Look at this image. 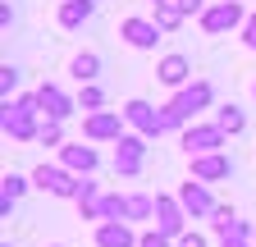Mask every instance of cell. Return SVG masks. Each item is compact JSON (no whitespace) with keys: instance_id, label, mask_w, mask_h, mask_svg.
Listing matches in <instances>:
<instances>
[{"instance_id":"6da1fadb","label":"cell","mask_w":256,"mask_h":247,"mask_svg":"<svg viewBox=\"0 0 256 247\" xmlns=\"http://www.w3.org/2000/svg\"><path fill=\"white\" fill-rule=\"evenodd\" d=\"M210 101H215V87H210L206 78H197V82H188L183 92H174V101H170V106H160L165 133H170V128H188V119H192V114H202Z\"/></svg>"},{"instance_id":"7a4b0ae2","label":"cell","mask_w":256,"mask_h":247,"mask_svg":"<svg viewBox=\"0 0 256 247\" xmlns=\"http://www.w3.org/2000/svg\"><path fill=\"white\" fill-rule=\"evenodd\" d=\"M32 188H42V192H50V197H74L78 202V192H82V178L78 174H69L64 165H37L32 170Z\"/></svg>"},{"instance_id":"3957f363","label":"cell","mask_w":256,"mask_h":247,"mask_svg":"<svg viewBox=\"0 0 256 247\" xmlns=\"http://www.w3.org/2000/svg\"><path fill=\"white\" fill-rule=\"evenodd\" d=\"M146 165V138L142 133H124L114 142V174L119 178H138Z\"/></svg>"},{"instance_id":"277c9868","label":"cell","mask_w":256,"mask_h":247,"mask_svg":"<svg viewBox=\"0 0 256 247\" xmlns=\"http://www.w3.org/2000/svg\"><path fill=\"white\" fill-rule=\"evenodd\" d=\"M0 128H5V138H14V142H37V138H42L37 110H23V106H14V101H5V114H0Z\"/></svg>"},{"instance_id":"5b68a950","label":"cell","mask_w":256,"mask_h":247,"mask_svg":"<svg viewBox=\"0 0 256 247\" xmlns=\"http://www.w3.org/2000/svg\"><path fill=\"white\" fill-rule=\"evenodd\" d=\"M224 133L220 124H188L183 128V151L188 156H210V151H224Z\"/></svg>"},{"instance_id":"8992f818","label":"cell","mask_w":256,"mask_h":247,"mask_svg":"<svg viewBox=\"0 0 256 247\" xmlns=\"http://www.w3.org/2000/svg\"><path fill=\"white\" fill-rule=\"evenodd\" d=\"M124 110H96V114H87L82 119V138L87 142H119L124 138Z\"/></svg>"},{"instance_id":"52a82bcc","label":"cell","mask_w":256,"mask_h":247,"mask_svg":"<svg viewBox=\"0 0 256 247\" xmlns=\"http://www.w3.org/2000/svg\"><path fill=\"white\" fill-rule=\"evenodd\" d=\"M156 229L165 234V238H183V234H188V210H183L178 197L156 192Z\"/></svg>"},{"instance_id":"ba28073f","label":"cell","mask_w":256,"mask_h":247,"mask_svg":"<svg viewBox=\"0 0 256 247\" xmlns=\"http://www.w3.org/2000/svg\"><path fill=\"white\" fill-rule=\"evenodd\" d=\"M124 119H128V124H133V133H142L146 142H151V138H160V133H165V119H160V110H156L151 101H142V96H133V101H128V106H124Z\"/></svg>"},{"instance_id":"9c48e42d","label":"cell","mask_w":256,"mask_h":247,"mask_svg":"<svg viewBox=\"0 0 256 247\" xmlns=\"http://www.w3.org/2000/svg\"><path fill=\"white\" fill-rule=\"evenodd\" d=\"M178 202H183V210H188V220H210V215H215V206H220L202 178H188L183 188H178Z\"/></svg>"},{"instance_id":"30bf717a","label":"cell","mask_w":256,"mask_h":247,"mask_svg":"<svg viewBox=\"0 0 256 247\" xmlns=\"http://www.w3.org/2000/svg\"><path fill=\"white\" fill-rule=\"evenodd\" d=\"M238 23H242V5H238V0H220V5H210L202 14V32L220 37V32H234Z\"/></svg>"},{"instance_id":"8fae6325","label":"cell","mask_w":256,"mask_h":247,"mask_svg":"<svg viewBox=\"0 0 256 247\" xmlns=\"http://www.w3.org/2000/svg\"><path fill=\"white\" fill-rule=\"evenodd\" d=\"M60 165L69 170V174H78V178H92V174H96V165H101V156H96V146L64 142V146H60Z\"/></svg>"},{"instance_id":"7c38bea8","label":"cell","mask_w":256,"mask_h":247,"mask_svg":"<svg viewBox=\"0 0 256 247\" xmlns=\"http://www.w3.org/2000/svg\"><path fill=\"white\" fill-rule=\"evenodd\" d=\"M119 37H124L128 46H138V50H151L165 32H160L156 18H124V23H119Z\"/></svg>"},{"instance_id":"4fadbf2b","label":"cell","mask_w":256,"mask_h":247,"mask_svg":"<svg viewBox=\"0 0 256 247\" xmlns=\"http://www.w3.org/2000/svg\"><path fill=\"white\" fill-rule=\"evenodd\" d=\"M37 101H42V110H46V119H55V124H64L74 110H78V101L74 96H64V92L55 87V82H42L37 87Z\"/></svg>"},{"instance_id":"5bb4252c","label":"cell","mask_w":256,"mask_h":247,"mask_svg":"<svg viewBox=\"0 0 256 247\" xmlns=\"http://www.w3.org/2000/svg\"><path fill=\"white\" fill-rule=\"evenodd\" d=\"M229 174H234V160L224 156V151L192 156V178H202V183H220V178H229Z\"/></svg>"},{"instance_id":"9a60e30c","label":"cell","mask_w":256,"mask_h":247,"mask_svg":"<svg viewBox=\"0 0 256 247\" xmlns=\"http://www.w3.org/2000/svg\"><path fill=\"white\" fill-rule=\"evenodd\" d=\"M142 234H133V224L128 220H106L96 224V247H138Z\"/></svg>"},{"instance_id":"2e32d148","label":"cell","mask_w":256,"mask_h":247,"mask_svg":"<svg viewBox=\"0 0 256 247\" xmlns=\"http://www.w3.org/2000/svg\"><path fill=\"white\" fill-rule=\"evenodd\" d=\"M156 78L160 82H165V87H188V78H192V60L188 55H165V60H160V64H156Z\"/></svg>"},{"instance_id":"e0dca14e","label":"cell","mask_w":256,"mask_h":247,"mask_svg":"<svg viewBox=\"0 0 256 247\" xmlns=\"http://www.w3.org/2000/svg\"><path fill=\"white\" fill-rule=\"evenodd\" d=\"M96 10V0H64L60 5V28H82Z\"/></svg>"},{"instance_id":"ac0fdd59","label":"cell","mask_w":256,"mask_h":247,"mask_svg":"<svg viewBox=\"0 0 256 247\" xmlns=\"http://www.w3.org/2000/svg\"><path fill=\"white\" fill-rule=\"evenodd\" d=\"M69 74H74L82 87H92V82H96V74H101V55H96V50H82V55H74Z\"/></svg>"},{"instance_id":"d6986e66","label":"cell","mask_w":256,"mask_h":247,"mask_svg":"<svg viewBox=\"0 0 256 247\" xmlns=\"http://www.w3.org/2000/svg\"><path fill=\"white\" fill-rule=\"evenodd\" d=\"M215 124H220V128L229 133V138H238V133L247 128V114H242L238 106H220V110H215Z\"/></svg>"},{"instance_id":"ffe728a7","label":"cell","mask_w":256,"mask_h":247,"mask_svg":"<svg viewBox=\"0 0 256 247\" xmlns=\"http://www.w3.org/2000/svg\"><path fill=\"white\" fill-rule=\"evenodd\" d=\"M106 220H128V197L124 192H106L101 197V224Z\"/></svg>"},{"instance_id":"44dd1931","label":"cell","mask_w":256,"mask_h":247,"mask_svg":"<svg viewBox=\"0 0 256 247\" xmlns=\"http://www.w3.org/2000/svg\"><path fill=\"white\" fill-rule=\"evenodd\" d=\"M128 220H156V197L151 192H133L128 197Z\"/></svg>"},{"instance_id":"7402d4cb","label":"cell","mask_w":256,"mask_h":247,"mask_svg":"<svg viewBox=\"0 0 256 247\" xmlns=\"http://www.w3.org/2000/svg\"><path fill=\"white\" fill-rule=\"evenodd\" d=\"M252 229H256V224H247V220H234V229L220 238V247H256V242H252Z\"/></svg>"},{"instance_id":"603a6c76","label":"cell","mask_w":256,"mask_h":247,"mask_svg":"<svg viewBox=\"0 0 256 247\" xmlns=\"http://www.w3.org/2000/svg\"><path fill=\"white\" fill-rule=\"evenodd\" d=\"M183 5H156V23H160V32H174V28H183Z\"/></svg>"},{"instance_id":"cb8c5ba5","label":"cell","mask_w":256,"mask_h":247,"mask_svg":"<svg viewBox=\"0 0 256 247\" xmlns=\"http://www.w3.org/2000/svg\"><path fill=\"white\" fill-rule=\"evenodd\" d=\"M28 188H32V178H23V174H5L0 178V197H10V202H18Z\"/></svg>"},{"instance_id":"d4e9b609","label":"cell","mask_w":256,"mask_h":247,"mask_svg":"<svg viewBox=\"0 0 256 247\" xmlns=\"http://www.w3.org/2000/svg\"><path fill=\"white\" fill-rule=\"evenodd\" d=\"M78 106H82L87 114H96V110H106V92L96 87V82H92V87H82V96H78Z\"/></svg>"},{"instance_id":"484cf974","label":"cell","mask_w":256,"mask_h":247,"mask_svg":"<svg viewBox=\"0 0 256 247\" xmlns=\"http://www.w3.org/2000/svg\"><path fill=\"white\" fill-rule=\"evenodd\" d=\"M37 142H42V146H64V128H60L55 119H46V124H42V138H37Z\"/></svg>"},{"instance_id":"4316f807","label":"cell","mask_w":256,"mask_h":247,"mask_svg":"<svg viewBox=\"0 0 256 247\" xmlns=\"http://www.w3.org/2000/svg\"><path fill=\"white\" fill-rule=\"evenodd\" d=\"M18 78H23V74H18L14 64H5V69H0V96H5V101H10V92L18 87Z\"/></svg>"},{"instance_id":"83f0119b","label":"cell","mask_w":256,"mask_h":247,"mask_svg":"<svg viewBox=\"0 0 256 247\" xmlns=\"http://www.w3.org/2000/svg\"><path fill=\"white\" fill-rule=\"evenodd\" d=\"M138 247H174V238H165L160 229H146V234L138 238Z\"/></svg>"},{"instance_id":"f1b7e54d","label":"cell","mask_w":256,"mask_h":247,"mask_svg":"<svg viewBox=\"0 0 256 247\" xmlns=\"http://www.w3.org/2000/svg\"><path fill=\"white\" fill-rule=\"evenodd\" d=\"M242 42H247V50L256 55V14H252V18L242 23Z\"/></svg>"},{"instance_id":"f546056e","label":"cell","mask_w":256,"mask_h":247,"mask_svg":"<svg viewBox=\"0 0 256 247\" xmlns=\"http://www.w3.org/2000/svg\"><path fill=\"white\" fill-rule=\"evenodd\" d=\"M178 247H206V234H197V229H188V234L178 238Z\"/></svg>"},{"instance_id":"4dcf8cb0","label":"cell","mask_w":256,"mask_h":247,"mask_svg":"<svg viewBox=\"0 0 256 247\" xmlns=\"http://www.w3.org/2000/svg\"><path fill=\"white\" fill-rule=\"evenodd\" d=\"M151 5H178V0H151Z\"/></svg>"},{"instance_id":"1f68e13d","label":"cell","mask_w":256,"mask_h":247,"mask_svg":"<svg viewBox=\"0 0 256 247\" xmlns=\"http://www.w3.org/2000/svg\"><path fill=\"white\" fill-rule=\"evenodd\" d=\"M252 96H256V82H252Z\"/></svg>"},{"instance_id":"d6a6232c","label":"cell","mask_w":256,"mask_h":247,"mask_svg":"<svg viewBox=\"0 0 256 247\" xmlns=\"http://www.w3.org/2000/svg\"><path fill=\"white\" fill-rule=\"evenodd\" d=\"M252 242H256V229H252Z\"/></svg>"},{"instance_id":"836d02e7","label":"cell","mask_w":256,"mask_h":247,"mask_svg":"<svg viewBox=\"0 0 256 247\" xmlns=\"http://www.w3.org/2000/svg\"><path fill=\"white\" fill-rule=\"evenodd\" d=\"M5 247H10V242H5Z\"/></svg>"}]
</instances>
